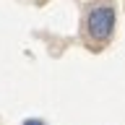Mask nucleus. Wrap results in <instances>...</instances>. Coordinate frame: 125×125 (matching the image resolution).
Returning <instances> with one entry per match:
<instances>
[{"instance_id": "nucleus-1", "label": "nucleus", "mask_w": 125, "mask_h": 125, "mask_svg": "<svg viewBox=\"0 0 125 125\" xmlns=\"http://www.w3.org/2000/svg\"><path fill=\"white\" fill-rule=\"evenodd\" d=\"M86 29H89L94 42H107L112 37V29H115V10L109 5L94 8L89 13V18H86Z\"/></svg>"}, {"instance_id": "nucleus-2", "label": "nucleus", "mask_w": 125, "mask_h": 125, "mask_svg": "<svg viewBox=\"0 0 125 125\" xmlns=\"http://www.w3.org/2000/svg\"><path fill=\"white\" fill-rule=\"evenodd\" d=\"M23 125H44L42 120H23Z\"/></svg>"}]
</instances>
